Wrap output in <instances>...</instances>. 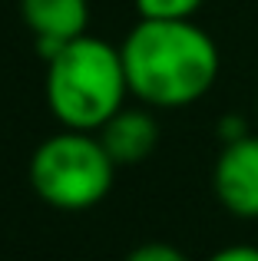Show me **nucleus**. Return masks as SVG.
Wrapping results in <instances>:
<instances>
[{
  "mask_svg": "<svg viewBox=\"0 0 258 261\" xmlns=\"http://www.w3.org/2000/svg\"><path fill=\"white\" fill-rule=\"evenodd\" d=\"M205 0H136L142 20H192Z\"/></svg>",
  "mask_w": 258,
  "mask_h": 261,
  "instance_id": "0eeeda50",
  "label": "nucleus"
},
{
  "mask_svg": "<svg viewBox=\"0 0 258 261\" xmlns=\"http://www.w3.org/2000/svg\"><path fill=\"white\" fill-rule=\"evenodd\" d=\"M129 96L149 109H182L215 86L222 57L192 20H142L119 43Z\"/></svg>",
  "mask_w": 258,
  "mask_h": 261,
  "instance_id": "f257e3e1",
  "label": "nucleus"
},
{
  "mask_svg": "<svg viewBox=\"0 0 258 261\" xmlns=\"http://www.w3.org/2000/svg\"><path fill=\"white\" fill-rule=\"evenodd\" d=\"M46 106L63 129L96 133L126 106L129 80L119 46L83 33L46 60Z\"/></svg>",
  "mask_w": 258,
  "mask_h": 261,
  "instance_id": "f03ea898",
  "label": "nucleus"
},
{
  "mask_svg": "<svg viewBox=\"0 0 258 261\" xmlns=\"http://www.w3.org/2000/svg\"><path fill=\"white\" fill-rule=\"evenodd\" d=\"M126 261H192V258H189L182 248L169 245V242H146V245H139V248L129 251Z\"/></svg>",
  "mask_w": 258,
  "mask_h": 261,
  "instance_id": "6e6552de",
  "label": "nucleus"
},
{
  "mask_svg": "<svg viewBox=\"0 0 258 261\" xmlns=\"http://www.w3.org/2000/svg\"><path fill=\"white\" fill-rule=\"evenodd\" d=\"M96 139L103 142V149L116 166H139L159 146V122L152 119L149 109L123 106L96 129Z\"/></svg>",
  "mask_w": 258,
  "mask_h": 261,
  "instance_id": "423d86ee",
  "label": "nucleus"
},
{
  "mask_svg": "<svg viewBox=\"0 0 258 261\" xmlns=\"http://www.w3.org/2000/svg\"><path fill=\"white\" fill-rule=\"evenodd\" d=\"M116 162L96 133L60 129L30 155V189L40 202L60 212H90L113 192Z\"/></svg>",
  "mask_w": 258,
  "mask_h": 261,
  "instance_id": "7ed1b4c3",
  "label": "nucleus"
},
{
  "mask_svg": "<svg viewBox=\"0 0 258 261\" xmlns=\"http://www.w3.org/2000/svg\"><path fill=\"white\" fill-rule=\"evenodd\" d=\"M212 189L219 205L235 218H258V136L245 133L232 142H222V152L212 169Z\"/></svg>",
  "mask_w": 258,
  "mask_h": 261,
  "instance_id": "20e7f679",
  "label": "nucleus"
},
{
  "mask_svg": "<svg viewBox=\"0 0 258 261\" xmlns=\"http://www.w3.org/2000/svg\"><path fill=\"white\" fill-rule=\"evenodd\" d=\"M20 17L37 40L40 57L50 60L60 46L86 33L90 0H20Z\"/></svg>",
  "mask_w": 258,
  "mask_h": 261,
  "instance_id": "39448f33",
  "label": "nucleus"
},
{
  "mask_svg": "<svg viewBox=\"0 0 258 261\" xmlns=\"http://www.w3.org/2000/svg\"><path fill=\"white\" fill-rule=\"evenodd\" d=\"M205 261H258V245H225Z\"/></svg>",
  "mask_w": 258,
  "mask_h": 261,
  "instance_id": "1a4fd4ad",
  "label": "nucleus"
}]
</instances>
